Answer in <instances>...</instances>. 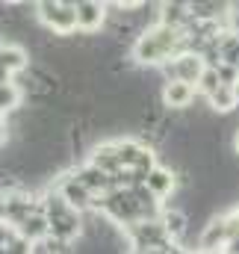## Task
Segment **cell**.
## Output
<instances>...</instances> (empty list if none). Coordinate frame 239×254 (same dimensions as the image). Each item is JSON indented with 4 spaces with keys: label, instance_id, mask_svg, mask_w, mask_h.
<instances>
[{
    "label": "cell",
    "instance_id": "obj_24",
    "mask_svg": "<svg viewBox=\"0 0 239 254\" xmlns=\"http://www.w3.org/2000/svg\"><path fill=\"white\" fill-rule=\"evenodd\" d=\"M0 225H6V201L0 198Z\"/></svg>",
    "mask_w": 239,
    "mask_h": 254
},
{
    "label": "cell",
    "instance_id": "obj_18",
    "mask_svg": "<svg viewBox=\"0 0 239 254\" xmlns=\"http://www.w3.org/2000/svg\"><path fill=\"white\" fill-rule=\"evenodd\" d=\"M21 101H24V92H21V86H18L15 80L0 86V110H3V116L18 113V110H21Z\"/></svg>",
    "mask_w": 239,
    "mask_h": 254
},
{
    "label": "cell",
    "instance_id": "obj_13",
    "mask_svg": "<svg viewBox=\"0 0 239 254\" xmlns=\"http://www.w3.org/2000/svg\"><path fill=\"white\" fill-rule=\"evenodd\" d=\"M145 187L154 192L160 201L163 198H169V195H175V190H178V175L169 169V166H157L151 175H148V181H145Z\"/></svg>",
    "mask_w": 239,
    "mask_h": 254
},
{
    "label": "cell",
    "instance_id": "obj_2",
    "mask_svg": "<svg viewBox=\"0 0 239 254\" xmlns=\"http://www.w3.org/2000/svg\"><path fill=\"white\" fill-rule=\"evenodd\" d=\"M36 15L51 33H60L62 39H68L77 30V6H74V0H42L36 6Z\"/></svg>",
    "mask_w": 239,
    "mask_h": 254
},
{
    "label": "cell",
    "instance_id": "obj_20",
    "mask_svg": "<svg viewBox=\"0 0 239 254\" xmlns=\"http://www.w3.org/2000/svg\"><path fill=\"white\" fill-rule=\"evenodd\" d=\"M219 80H222V86H237L239 89V71L237 65H219Z\"/></svg>",
    "mask_w": 239,
    "mask_h": 254
},
{
    "label": "cell",
    "instance_id": "obj_23",
    "mask_svg": "<svg viewBox=\"0 0 239 254\" xmlns=\"http://www.w3.org/2000/svg\"><path fill=\"white\" fill-rule=\"evenodd\" d=\"M231 145H234V154L239 157V127H237V133H234V139H231Z\"/></svg>",
    "mask_w": 239,
    "mask_h": 254
},
{
    "label": "cell",
    "instance_id": "obj_7",
    "mask_svg": "<svg viewBox=\"0 0 239 254\" xmlns=\"http://www.w3.org/2000/svg\"><path fill=\"white\" fill-rule=\"evenodd\" d=\"M74 6H77V30L86 33V36L98 33V30L107 24V18H110V12H107L110 6H107V3H98V0H77Z\"/></svg>",
    "mask_w": 239,
    "mask_h": 254
},
{
    "label": "cell",
    "instance_id": "obj_22",
    "mask_svg": "<svg viewBox=\"0 0 239 254\" xmlns=\"http://www.w3.org/2000/svg\"><path fill=\"white\" fill-rule=\"evenodd\" d=\"M169 254H195V252H189L186 246H172V252H169Z\"/></svg>",
    "mask_w": 239,
    "mask_h": 254
},
{
    "label": "cell",
    "instance_id": "obj_26",
    "mask_svg": "<svg viewBox=\"0 0 239 254\" xmlns=\"http://www.w3.org/2000/svg\"><path fill=\"white\" fill-rule=\"evenodd\" d=\"M237 213H239V201H237Z\"/></svg>",
    "mask_w": 239,
    "mask_h": 254
},
{
    "label": "cell",
    "instance_id": "obj_11",
    "mask_svg": "<svg viewBox=\"0 0 239 254\" xmlns=\"http://www.w3.org/2000/svg\"><path fill=\"white\" fill-rule=\"evenodd\" d=\"M0 68L6 71V74H12V77H18V74H24L27 68H30V54H27V48H21V45H12V42H0Z\"/></svg>",
    "mask_w": 239,
    "mask_h": 254
},
{
    "label": "cell",
    "instance_id": "obj_27",
    "mask_svg": "<svg viewBox=\"0 0 239 254\" xmlns=\"http://www.w3.org/2000/svg\"><path fill=\"white\" fill-rule=\"evenodd\" d=\"M237 71H239V65H237Z\"/></svg>",
    "mask_w": 239,
    "mask_h": 254
},
{
    "label": "cell",
    "instance_id": "obj_25",
    "mask_svg": "<svg viewBox=\"0 0 239 254\" xmlns=\"http://www.w3.org/2000/svg\"><path fill=\"white\" fill-rule=\"evenodd\" d=\"M172 252V246H169V249H151V252H142V254H169Z\"/></svg>",
    "mask_w": 239,
    "mask_h": 254
},
{
    "label": "cell",
    "instance_id": "obj_4",
    "mask_svg": "<svg viewBox=\"0 0 239 254\" xmlns=\"http://www.w3.org/2000/svg\"><path fill=\"white\" fill-rule=\"evenodd\" d=\"M166 71V83L180 80V83H189V86H198L201 74L207 71V65L201 60V54H180L178 60H172L169 65H163Z\"/></svg>",
    "mask_w": 239,
    "mask_h": 254
},
{
    "label": "cell",
    "instance_id": "obj_5",
    "mask_svg": "<svg viewBox=\"0 0 239 254\" xmlns=\"http://www.w3.org/2000/svg\"><path fill=\"white\" fill-rule=\"evenodd\" d=\"M54 190L60 192L62 198L68 201V207H71V210H77V213H92V210H95V195H92V192H89L80 181H77V178H74V172H65Z\"/></svg>",
    "mask_w": 239,
    "mask_h": 254
},
{
    "label": "cell",
    "instance_id": "obj_17",
    "mask_svg": "<svg viewBox=\"0 0 239 254\" xmlns=\"http://www.w3.org/2000/svg\"><path fill=\"white\" fill-rule=\"evenodd\" d=\"M145 148L148 145H142V142H136V139H121L119 142V160H121V169H136V163L142 160V154H145Z\"/></svg>",
    "mask_w": 239,
    "mask_h": 254
},
{
    "label": "cell",
    "instance_id": "obj_21",
    "mask_svg": "<svg viewBox=\"0 0 239 254\" xmlns=\"http://www.w3.org/2000/svg\"><path fill=\"white\" fill-rule=\"evenodd\" d=\"M225 30L239 36V3H228V15H225Z\"/></svg>",
    "mask_w": 239,
    "mask_h": 254
},
{
    "label": "cell",
    "instance_id": "obj_10",
    "mask_svg": "<svg viewBox=\"0 0 239 254\" xmlns=\"http://www.w3.org/2000/svg\"><path fill=\"white\" fill-rule=\"evenodd\" d=\"M195 92H198L195 86L180 83V80H172V83H163L160 98H163V107H169V110H186V107L192 104Z\"/></svg>",
    "mask_w": 239,
    "mask_h": 254
},
{
    "label": "cell",
    "instance_id": "obj_14",
    "mask_svg": "<svg viewBox=\"0 0 239 254\" xmlns=\"http://www.w3.org/2000/svg\"><path fill=\"white\" fill-rule=\"evenodd\" d=\"M160 222H163L169 240L178 243V246H183V237H186V231H189V216H186L180 207H172V210H163Z\"/></svg>",
    "mask_w": 239,
    "mask_h": 254
},
{
    "label": "cell",
    "instance_id": "obj_6",
    "mask_svg": "<svg viewBox=\"0 0 239 254\" xmlns=\"http://www.w3.org/2000/svg\"><path fill=\"white\" fill-rule=\"evenodd\" d=\"M231 243V225L228 216H213L207 219V225L198 234V252H225V246Z\"/></svg>",
    "mask_w": 239,
    "mask_h": 254
},
{
    "label": "cell",
    "instance_id": "obj_15",
    "mask_svg": "<svg viewBox=\"0 0 239 254\" xmlns=\"http://www.w3.org/2000/svg\"><path fill=\"white\" fill-rule=\"evenodd\" d=\"M207 104H210L213 113H219V116H231V113L239 107V89L237 86H222L219 92H213V95L207 98Z\"/></svg>",
    "mask_w": 239,
    "mask_h": 254
},
{
    "label": "cell",
    "instance_id": "obj_9",
    "mask_svg": "<svg viewBox=\"0 0 239 254\" xmlns=\"http://www.w3.org/2000/svg\"><path fill=\"white\" fill-rule=\"evenodd\" d=\"M89 163H92V166H98L101 172H107L110 178H113V175H119V172H121L119 142H101V145H95V148H92V154H89Z\"/></svg>",
    "mask_w": 239,
    "mask_h": 254
},
{
    "label": "cell",
    "instance_id": "obj_3",
    "mask_svg": "<svg viewBox=\"0 0 239 254\" xmlns=\"http://www.w3.org/2000/svg\"><path fill=\"white\" fill-rule=\"evenodd\" d=\"M124 234H127V240H130L133 254L151 252V249H169V246H178V243L169 240V234H166V228H163L160 219H154V222H136V225L127 228Z\"/></svg>",
    "mask_w": 239,
    "mask_h": 254
},
{
    "label": "cell",
    "instance_id": "obj_1",
    "mask_svg": "<svg viewBox=\"0 0 239 254\" xmlns=\"http://www.w3.org/2000/svg\"><path fill=\"white\" fill-rule=\"evenodd\" d=\"M130 54H133L136 65L163 68L183 54V30H169L163 24H151L145 33L136 36Z\"/></svg>",
    "mask_w": 239,
    "mask_h": 254
},
{
    "label": "cell",
    "instance_id": "obj_8",
    "mask_svg": "<svg viewBox=\"0 0 239 254\" xmlns=\"http://www.w3.org/2000/svg\"><path fill=\"white\" fill-rule=\"evenodd\" d=\"M74 178L86 187V190L92 192L95 198H101V195H107V192H113V178L107 175V172H101L98 166H92V163H83V166H77L74 169Z\"/></svg>",
    "mask_w": 239,
    "mask_h": 254
},
{
    "label": "cell",
    "instance_id": "obj_19",
    "mask_svg": "<svg viewBox=\"0 0 239 254\" xmlns=\"http://www.w3.org/2000/svg\"><path fill=\"white\" fill-rule=\"evenodd\" d=\"M204 98H210L213 92H219L222 89V80H219V68H207L204 74H201V80H198V86H195Z\"/></svg>",
    "mask_w": 239,
    "mask_h": 254
},
{
    "label": "cell",
    "instance_id": "obj_12",
    "mask_svg": "<svg viewBox=\"0 0 239 254\" xmlns=\"http://www.w3.org/2000/svg\"><path fill=\"white\" fill-rule=\"evenodd\" d=\"M15 231H18V237H21V240H27V243H33V246H39V243H45V240L51 237V222H48V216L39 210V213H33L24 225H18Z\"/></svg>",
    "mask_w": 239,
    "mask_h": 254
},
{
    "label": "cell",
    "instance_id": "obj_16",
    "mask_svg": "<svg viewBox=\"0 0 239 254\" xmlns=\"http://www.w3.org/2000/svg\"><path fill=\"white\" fill-rule=\"evenodd\" d=\"M189 9H192V18L195 21H225V15H228V3H216V0H195V3H189Z\"/></svg>",
    "mask_w": 239,
    "mask_h": 254
}]
</instances>
